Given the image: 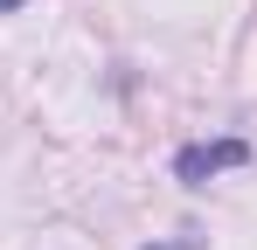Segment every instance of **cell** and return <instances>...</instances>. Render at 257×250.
Returning a JSON list of instances; mask_svg holds the SVG:
<instances>
[{"label": "cell", "mask_w": 257, "mask_h": 250, "mask_svg": "<svg viewBox=\"0 0 257 250\" xmlns=\"http://www.w3.org/2000/svg\"><path fill=\"white\" fill-rule=\"evenodd\" d=\"M243 160H250V146H243V139H215V146H181L174 174H181L188 188H202L209 174H222V167H243Z\"/></svg>", "instance_id": "cell-1"}, {"label": "cell", "mask_w": 257, "mask_h": 250, "mask_svg": "<svg viewBox=\"0 0 257 250\" xmlns=\"http://www.w3.org/2000/svg\"><path fill=\"white\" fill-rule=\"evenodd\" d=\"M153 250H202V243H195V236H181V243H153Z\"/></svg>", "instance_id": "cell-2"}, {"label": "cell", "mask_w": 257, "mask_h": 250, "mask_svg": "<svg viewBox=\"0 0 257 250\" xmlns=\"http://www.w3.org/2000/svg\"><path fill=\"white\" fill-rule=\"evenodd\" d=\"M7 7H21V0H0V14H7Z\"/></svg>", "instance_id": "cell-3"}]
</instances>
